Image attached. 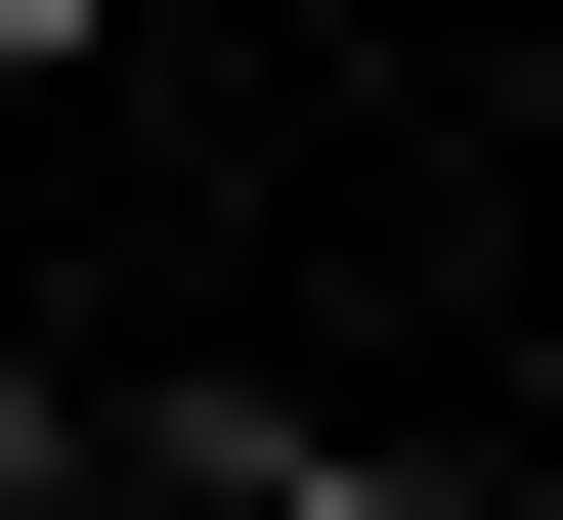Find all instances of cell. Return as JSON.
I'll return each mask as SVG.
<instances>
[{
    "mask_svg": "<svg viewBox=\"0 0 563 520\" xmlns=\"http://www.w3.org/2000/svg\"><path fill=\"white\" fill-rule=\"evenodd\" d=\"M174 477H217V520H477L433 434H303V390H174Z\"/></svg>",
    "mask_w": 563,
    "mask_h": 520,
    "instance_id": "cell-1",
    "label": "cell"
},
{
    "mask_svg": "<svg viewBox=\"0 0 563 520\" xmlns=\"http://www.w3.org/2000/svg\"><path fill=\"white\" fill-rule=\"evenodd\" d=\"M87 44H131V0H0V87H87Z\"/></svg>",
    "mask_w": 563,
    "mask_h": 520,
    "instance_id": "cell-2",
    "label": "cell"
}]
</instances>
